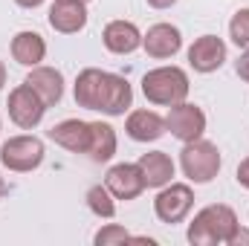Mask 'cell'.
I'll return each instance as SVG.
<instances>
[{
	"label": "cell",
	"mask_w": 249,
	"mask_h": 246,
	"mask_svg": "<svg viewBox=\"0 0 249 246\" xmlns=\"http://www.w3.org/2000/svg\"><path fill=\"white\" fill-rule=\"evenodd\" d=\"M238 214L232 206L226 203H212V206H203L194 220L188 223V244L191 246H217V244H226L232 241V235L238 232Z\"/></svg>",
	"instance_id": "obj_1"
},
{
	"label": "cell",
	"mask_w": 249,
	"mask_h": 246,
	"mask_svg": "<svg viewBox=\"0 0 249 246\" xmlns=\"http://www.w3.org/2000/svg\"><path fill=\"white\" fill-rule=\"evenodd\" d=\"M188 90H191L188 72L177 64H162L142 75V93L157 107H174V105L186 102Z\"/></svg>",
	"instance_id": "obj_2"
},
{
	"label": "cell",
	"mask_w": 249,
	"mask_h": 246,
	"mask_svg": "<svg viewBox=\"0 0 249 246\" xmlns=\"http://www.w3.org/2000/svg\"><path fill=\"white\" fill-rule=\"evenodd\" d=\"M220 165H223V157H220V148L209 139H194V142H183V151H180V168H183V177L194 185H206L212 183L217 174H220Z\"/></svg>",
	"instance_id": "obj_3"
},
{
	"label": "cell",
	"mask_w": 249,
	"mask_h": 246,
	"mask_svg": "<svg viewBox=\"0 0 249 246\" xmlns=\"http://www.w3.org/2000/svg\"><path fill=\"white\" fill-rule=\"evenodd\" d=\"M44 157H47V145L35 133H18L0 145V165L15 174H29L41 168Z\"/></svg>",
	"instance_id": "obj_4"
},
{
	"label": "cell",
	"mask_w": 249,
	"mask_h": 246,
	"mask_svg": "<svg viewBox=\"0 0 249 246\" xmlns=\"http://www.w3.org/2000/svg\"><path fill=\"white\" fill-rule=\"evenodd\" d=\"M194 209V188L188 183H171L157 188V197H154V214L160 223H183Z\"/></svg>",
	"instance_id": "obj_5"
},
{
	"label": "cell",
	"mask_w": 249,
	"mask_h": 246,
	"mask_svg": "<svg viewBox=\"0 0 249 246\" xmlns=\"http://www.w3.org/2000/svg\"><path fill=\"white\" fill-rule=\"evenodd\" d=\"M6 107H9V119L18 124L20 130H35L38 124L44 122V116H47V105H44V99L23 81V84H18L12 93H9V102H6Z\"/></svg>",
	"instance_id": "obj_6"
},
{
	"label": "cell",
	"mask_w": 249,
	"mask_h": 246,
	"mask_svg": "<svg viewBox=\"0 0 249 246\" xmlns=\"http://www.w3.org/2000/svg\"><path fill=\"white\" fill-rule=\"evenodd\" d=\"M165 130L180 139V142H194L206 133V113L203 107L191 105V102H180L174 107H168V116H165Z\"/></svg>",
	"instance_id": "obj_7"
},
{
	"label": "cell",
	"mask_w": 249,
	"mask_h": 246,
	"mask_svg": "<svg viewBox=\"0 0 249 246\" xmlns=\"http://www.w3.org/2000/svg\"><path fill=\"white\" fill-rule=\"evenodd\" d=\"M226 55H229V50H226L223 38H217V35H200L188 47V67L194 72L209 75V72H217L226 64Z\"/></svg>",
	"instance_id": "obj_8"
},
{
	"label": "cell",
	"mask_w": 249,
	"mask_h": 246,
	"mask_svg": "<svg viewBox=\"0 0 249 246\" xmlns=\"http://www.w3.org/2000/svg\"><path fill=\"white\" fill-rule=\"evenodd\" d=\"M142 50L157 61H168L183 50V32L174 23H154L142 32Z\"/></svg>",
	"instance_id": "obj_9"
},
{
	"label": "cell",
	"mask_w": 249,
	"mask_h": 246,
	"mask_svg": "<svg viewBox=\"0 0 249 246\" xmlns=\"http://www.w3.org/2000/svg\"><path fill=\"white\" fill-rule=\"evenodd\" d=\"M105 185L110 188V194L116 200H136L148 185H145V177H142V168L136 162H116L110 165L107 177H105Z\"/></svg>",
	"instance_id": "obj_10"
},
{
	"label": "cell",
	"mask_w": 249,
	"mask_h": 246,
	"mask_svg": "<svg viewBox=\"0 0 249 246\" xmlns=\"http://www.w3.org/2000/svg\"><path fill=\"white\" fill-rule=\"evenodd\" d=\"M133 107V87L130 81L119 72H107L105 75V87H102V102H99V113L105 116H124Z\"/></svg>",
	"instance_id": "obj_11"
},
{
	"label": "cell",
	"mask_w": 249,
	"mask_h": 246,
	"mask_svg": "<svg viewBox=\"0 0 249 246\" xmlns=\"http://www.w3.org/2000/svg\"><path fill=\"white\" fill-rule=\"evenodd\" d=\"M102 44L113 55H130V53H136L142 47V32H139V26L133 20L116 18L102 29Z\"/></svg>",
	"instance_id": "obj_12"
},
{
	"label": "cell",
	"mask_w": 249,
	"mask_h": 246,
	"mask_svg": "<svg viewBox=\"0 0 249 246\" xmlns=\"http://www.w3.org/2000/svg\"><path fill=\"white\" fill-rule=\"evenodd\" d=\"M41 99L47 107H55L64 99V72L55 67H47V64H38V67H29L26 78H23Z\"/></svg>",
	"instance_id": "obj_13"
},
{
	"label": "cell",
	"mask_w": 249,
	"mask_h": 246,
	"mask_svg": "<svg viewBox=\"0 0 249 246\" xmlns=\"http://www.w3.org/2000/svg\"><path fill=\"white\" fill-rule=\"evenodd\" d=\"M124 133L133 139V142H157L162 139L168 130H165V116H160L157 110H127V119H124Z\"/></svg>",
	"instance_id": "obj_14"
},
{
	"label": "cell",
	"mask_w": 249,
	"mask_h": 246,
	"mask_svg": "<svg viewBox=\"0 0 249 246\" xmlns=\"http://www.w3.org/2000/svg\"><path fill=\"white\" fill-rule=\"evenodd\" d=\"M50 26L61 35H75L87 26V3L81 0H55L47 15Z\"/></svg>",
	"instance_id": "obj_15"
},
{
	"label": "cell",
	"mask_w": 249,
	"mask_h": 246,
	"mask_svg": "<svg viewBox=\"0 0 249 246\" xmlns=\"http://www.w3.org/2000/svg\"><path fill=\"white\" fill-rule=\"evenodd\" d=\"M105 70L99 67H84L78 75H75V84H72V99L78 107L84 110H99V102H102V87H105Z\"/></svg>",
	"instance_id": "obj_16"
},
{
	"label": "cell",
	"mask_w": 249,
	"mask_h": 246,
	"mask_svg": "<svg viewBox=\"0 0 249 246\" xmlns=\"http://www.w3.org/2000/svg\"><path fill=\"white\" fill-rule=\"evenodd\" d=\"M9 53H12V58L20 64V67L29 70V67L44 64V58H47V41H44L41 32H35V29H23V32H18V35L12 38Z\"/></svg>",
	"instance_id": "obj_17"
},
{
	"label": "cell",
	"mask_w": 249,
	"mask_h": 246,
	"mask_svg": "<svg viewBox=\"0 0 249 246\" xmlns=\"http://www.w3.org/2000/svg\"><path fill=\"white\" fill-rule=\"evenodd\" d=\"M50 139L70 154H87L90 145V122L84 119H64L50 127Z\"/></svg>",
	"instance_id": "obj_18"
},
{
	"label": "cell",
	"mask_w": 249,
	"mask_h": 246,
	"mask_svg": "<svg viewBox=\"0 0 249 246\" xmlns=\"http://www.w3.org/2000/svg\"><path fill=\"white\" fill-rule=\"evenodd\" d=\"M136 165L142 168V177H145L148 188H162V185L171 183L174 174H177V165H174V159L165 151H148V154L139 157Z\"/></svg>",
	"instance_id": "obj_19"
},
{
	"label": "cell",
	"mask_w": 249,
	"mask_h": 246,
	"mask_svg": "<svg viewBox=\"0 0 249 246\" xmlns=\"http://www.w3.org/2000/svg\"><path fill=\"white\" fill-rule=\"evenodd\" d=\"M119 139L110 122H90V145H87V157L93 162H110L116 157Z\"/></svg>",
	"instance_id": "obj_20"
},
{
	"label": "cell",
	"mask_w": 249,
	"mask_h": 246,
	"mask_svg": "<svg viewBox=\"0 0 249 246\" xmlns=\"http://www.w3.org/2000/svg\"><path fill=\"white\" fill-rule=\"evenodd\" d=\"M84 200H87V209H90L99 220H113V217H116V197L110 194V188L105 183L90 185L87 194H84Z\"/></svg>",
	"instance_id": "obj_21"
},
{
	"label": "cell",
	"mask_w": 249,
	"mask_h": 246,
	"mask_svg": "<svg viewBox=\"0 0 249 246\" xmlns=\"http://www.w3.org/2000/svg\"><path fill=\"white\" fill-rule=\"evenodd\" d=\"M229 38L238 50H249V6L238 9L229 20Z\"/></svg>",
	"instance_id": "obj_22"
},
{
	"label": "cell",
	"mask_w": 249,
	"mask_h": 246,
	"mask_svg": "<svg viewBox=\"0 0 249 246\" xmlns=\"http://www.w3.org/2000/svg\"><path fill=\"white\" fill-rule=\"evenodd\" d=\"M130 241V232L119 226V223H105L96 235H93V244L96 246H113V244H124Z\"/></svg>",
	"instance_id": "obj_23"
},
{
	"label": "cell",
	"mask_w": 249,
	"mask_h": 246,
	"mask_svg": "<svg viewBox=\"0 0 249 246\" xmlns=\"http://www.w3.org/2000/svg\"><path fill=\"white\" fill-rule=\"evenodd\" d=\"M235 72L249 84V50H241V55H238V61H235Z\"/></svg>",
	"instance_id": "obj_24"
},
{
	"label": "cell",
	"mask_w": 249,
	"mask_h": 246,
	"mask_svg": "<svg viewBox=\"0 0 249 246\" xmlns=\"http://www.w3.org/2000/svg\"><path fill=\"white\" fill-rule=\"evenodd\" d=\"M238 185L249 191V157L241 159V165H238Z\"/></svg>",
	"instance_id": "obj_25"
},
{
	"label": "cell",
	"mask_w": 249,
	"mask_h": 246,
	"mask_svg": "<svg viewBox=\"0 0 249 246\" xmlns=\"http://www.w3.org/2000/svg\"><path fill=\"white\" fill-rule=\"evenodd\" d=\"M241 244H249V229H244V226H238V232L229 241V246H241Z\"/></svg>",
	"instance_id": "obj_26"
},
{
	"label": "cell",
	"mask_w": 249,
	"mask_h": 246,
	"mask_svg": "<svg viewBox=\"0 0 249 246\" xmlns=\"http://www.w3.org/2000/svg\"><path fill=\"white\" fill-rule=\"evenodd\" d=\"M145 3H148L151 9H160V12H162V9H171L177 0H145Z\"/></svg>",
	"instance_id": "obj_27"
},
{
	"label": "cell",
	"mask_w": 249,
	"mask_h": 246,
	"mask_svg": "<svg viewBox=\"0 0 249 246\" xmlns=\"http://www.w3.org/2000/svg\"><path fill=\"white\" fill-rule=\"evenodd\" d=\"M20 9H38V6H44L47 0H15Z\"/></svg>",
	"instance_id": "obj_28"
},
{
	"label": "cell",
	"mask_w": 249,
	"mask_h": 246,
	"mask_svg": "<svg viewBox=\"0 0 249 246\" xmlns=\"http://www.w3.org/2000/svg\"><path fill=\"white\" fill-rule=\"evenodd\" d=\"M6 194H9V183H6V180H3V177H0V200H3V197H6Z\"/></svg>",
	"instance_id": "obj_29"
},
{
	"label": "cell",
	"mask_w": 249,
	"mask_h": 246,
	"mask_svg": "<svg viewBox=\"0 0 249 246\" xmlns=\"http://www.w3.org/2000/svg\"><path fill=\"white\" fill-rule=\"evenodd\" d=\"M3 84H6V64L0 61V90H3Z\"/></svg>",
	"instance_id": "obj_30"
},
{
	"label": "cell",
	"mask_w": 249,
	"mask_h": 246,
	"mask_svg": "<svg viewBox=\"0 0 249 246\" xmlns=\"http://www.w3.org/2000/svg\"><path fill=\"white\" fill-rule=\"evenodd\" d=\"M81 3H90V0H81Z\"/></svg>",
	"instance_id": "obj_31"
}]
</instances>
